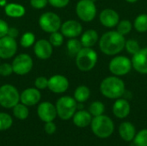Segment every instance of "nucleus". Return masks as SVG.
I'll return each mask as SVG.
<instances>
[{
	"mask_svg": "<svg viewBox=\"0 0 147 146\" xmlns=\"http://www.w3.org/2000/svg\"><path fill=\"white\" fill-rule=\"evenodd\" d=\"M13 73V67L11 64L3 63L0 64V76L9 77Z\"/></svg>",
	"mask_w": 147,
	"mask_h": 146,
	"instance_id": "35",
	"label": "nucleus"
},
{
	"mask_svg": "<svg viewBox=\"0 0 147 146\" xmlns=\"http://www.w3.org/2000/svg\"><path fill=\"white\" fill-rule=\"evenodd\" d=\"M72 118L75 126L81 128L88 126L92 121V115L89 111L85 110H79L76 112Z\"/></svg>",
	"mask_w": 147,
	"mask_h": 146,
	"instance_id": "21",
	"label": "nucleus"
},
{
	"mask_svg": "<svg viewBox=\"0 0 147 146\" xmlns=\"http://www.w3.org/2000/svg\"><path fill=\"white\" fill-rule=\"evenodd\" d=\"M83 45L79 40L77 38H71L66 43V48L67 52L71 57H76V55L78 53V52L83 48Z\"/></svg>",
	"mask_w": 147,
	"mask_h": 146,
	"instance_id": "25",
	"label": "nucleus"
},
{
	"mask_svg": "<svg viewBox=\"0 0 147 146\" xmlns=\"http://www.w3.org/2000/svg\"><path fill=\"white\" fill-rule=\"evenodd\" d=\"M62 22L60 17L54 12L47 11L43 13L39 18V26L46 33L52 34L59 31Z\"/></svg>",
	"mask_w": 147,
	"mask_h": 146,
	"instance_id": "7",
	"label": "nucleus"
},
{
	"mask_svg": "<svg viewBox=\"0 0 147 146\" xmlns=\"http://www.w3.org/2000/svg\"><path fill=\"white\" fill-rule=\"evenodd\" d=\"M52 92L55 94L65 93L69 88V81L63 75H53L48 78V87Z\"/></svg>",
	"mask_w": 147,
	"mask_h": 146,
	"instance_id": "12",
	"label": "nucleus"
},
{
	"mask_svg": "<svg viewBox=\"0 0 147 146\" xmlns=\"http://www.w3.org/2000/svg\"><path fill=\"white\" fill-rule=\"evenodd\" d=\"M48 3V0H30V5L35 9H42Z\"/></svg>",
	"mask_w": 147,
	"mask_h": 146,
	"instance_id": "37",
	"label": "nucleus"
},
{
	"mask_svg": "<svg viewBox=\"0 0 147 146\" xmlns=\"http://www.w3.org/2000/svg\"><path fill=\"white\" fill-rule=\"evenodd\" d=\"M99 40V35L95 29H88L81 35V43L84 47H92Z\"/></svg>",
	"mask_w": 147,
	"mask_h": 146,
	"instance_id": "22",
	"label": "nucleus"
},
{
	"mask_svg": "<svg viewBox=\"0 0 147 146\" xmlns=\"http://www.w3.org/2000/svg\"><path fill=\"white\" fill-rule=\"evenodd\" d=\"M125 49L127 51L128 53H130L132 55H134L135 53H137L140 50V46L139 42L136 40L130 39V40H126Z\"/></svg>",
	"mask_w": 147,
	"mask_h": 146,
	"instance_id": "33",
	"label": "nucleus"
},
{
	"mask_svg": "<svg viewBox=\"0 0 147 146\" xmlns=\"http://www.w3.org/2000/svg\"><path fill=\"white\" fill-rule=\"evenodd\" d=\"M133 68L140 74H147V47L140 48V50L133 55Z\"/></svg>",
	"mask_w": 147,
	"mask_h": 146,
	"instance_id": "16",
	"label": "nucleus"
},
{
	"mask_svg": "<svg viewBox=\"0 0 147 146\" xmlns=\"http://www.w3.org/2000/svg\"><path fill=\"white\" fill-rule=\"evenodd\" d=\"M60 30L65 37L71 39L81 35L83 32V27L82 24L76 20H67L62 23Z\"/></svg>",
	"mask_w": 147,
	"mask_h": 146,
	"instance_id": "13",
	"label": "nucleus"
},
{
	"mask_svg": "<svg viewBox=\"0 0 147 146\" xmlns=\"http://www.w3.org/2000/svg\"><path fill=\"white\" fill-rule=\"evenodd\" d=\"M7 35L16 39V38L18 37V35H19V31H18V29H17L16 28H9Z\"/></svg>",
	"mask_w": 147,
	"mask_h": 146,
	"instance_id": "41",
	"label": "nucleus"
},
{
	"mask_svg": "<svg viewBox=\"0 0 147 146\" xmlns=\"http://www.w3.org/2000/svg\"><path fill=\"white\" fill-rule=\"evenodd\" d=\"M41 98L40 89L36 88H28L24 89L20 95V101L26 106H34L37 104Z\"/></svg>",
	"mask_w": 147,
	"mask_h": 146,
	"instance_id": "18",
	"label": "nucleus"
},
{
	"mask_svg": "<svg viewBox=\"0 0 147 146\" xmlns=\"http://www.w3.org/2000/svg\"><path fill=\"white\" fill-rule=\"evenodd\" d=\"M90 96V89L85 85L78 86L74 91V99L78 103L86 102Z\"/></svg>",
	"mask_w": 147,
	"mask_h": 146,
	"instance_id": "24",
	"label": "nucleus"
},
{
	"mask_svg": "<svg viewBox=\"0 0 147 146\" xmlns=\"http://www.w3.org/2000/svg\"><path fill=\"white\" fill-rule=\"evenodd\" d=\"M134 27L135 30L140 33L147 32V14L139 15L134 20Z\"/></svg>",
	"mask_w": 147,
	"mask_h": 146,
	"instance_id": "26",
	"label": "nucleus"
},
{
	"mask_svg": "<svg viewBox=\"0 0 147 146\" xmlns=\"http://www.w3.org/2000/svg\"><path fill=\"white\" fill-rule=\"evenodd\" d=\"M4 13L7 16L11 18H20L22 17L26 13V9L23 5L16 3H7L4 7Z\"/></svg>",
	"mask_w": 147,
	"mask_h": 146,
	"instance_id": "20",
	"label": "nucleus"
},
{
	"mask_svg": "<svg viewBox=\"0 0 147 146\" xmlns=\"http://www.w3.org/2000/svg\"><path fill=\"white\" fill-rule=\"evenodd\" d=\"M56 110L58 116L64 120H67L73 117L76 110L78 108L77 101L68 96L60 97L56 102Z\"/></svg>",
	"mask_w": 147,
	"mask_h": 146,
	"instance_id": "5",
	"label": "nucleus"
},
{
	"mask_svg": "<svg viewBox=\"0 0 147 146\" xmlns=\"http://www.w3.org/2000/svg\"><path fill=\"white\" fill-rule=\"evenodd\" d=\"M76 65L79 71L87 72L91 71L96 65L98 55L91 47H83L76 55Z\"/></svg>",
	"mask_w": 147,
	"mask_h": 146,
	"instance_id": "3",
	"label": "nucleus"
},
{
	"mask_svg": "<svg viewBox=\"0 0 147 146\" xmlns=\"http://www.w3.org/2000/svg\"><path fill=\"white\" fill-rule=\"evenodd\" d=\"M28 106L22 104V103H18L13 108V114L16 118L18 120H25L28 116Z\"/></svg>",
	"mask_w": 147,
	"mask_h": 146,
	"instance_id": "27",
	"label": "nucleus"
},
{
	"mask_svg": "<svg viewBox=\"0 0 147 146\" xmlns=\"http://www.w3.org/2000/svg\"><path fill=\"white\" fill-rule=\"evenodd\" d=\"M96 6L92 0H79L76 5V13L78 17L85 22H90L96 15Z\"/></svg>",
	"mask_w": 147,
	"mask_h": 146,
	"instance_id": "9",
	"label": "nucleus"
},
{
	"mask_svg": "<svg viewBox=\"0 0 147 146\" xmlns=\"http://www.w3.org/2000/svg\"><path fill=\"white\" fill-rule=\"evenodd\" d=\"M134 145L136 146H147V129L141 130L135 135Z\"/></svg>",
	"mask_w": 147,
	"mask_h": 146,
	"instance_id": "34",
	"label": "nucleus"
},
{
	"mask_svg": "<svg viewBox=\"0 0 147 146\" xmlns=\"http://www.w3.org/2000/svg\"><path fill=\"white\" fill-rule=\"evenodd\" d=\"M99 20L102 26L106 28H114L120 22V15L113 9H104L99 15Z\"/></svg>",
	"mask_w": 147,
	"mask_h": 146,
	"instance_id": "17",
	"label": "nucleus"
},
{
	"mask_svg": "<svg viewBox=\"0 0 147 146\" xmlns=\"http://www.w3.org/2000/svg\"><path fill=\"white\" fill-rule=\"evenodd\" d=\"M35 43V36L32 32L24 33L20 39V45L24 48H28Z\"/></svg>",
	"mask_w": 147,
	"mask_h": 146,
	"instance_id": "28",
	"label": "nucleus"
},
{
	"mask_svg": "<svg viewBox=\"0 0 147 146\" xmlns=\"http://www.w3.org/2000/svg\"><path fill=\"white\" fill-rule=\"evenodd\" d=\"M104 111H105V106L102 102L99 101H96L92 102L89 108V112L94 117L103 114Z\"/></svg>",
	"mask_w": 147,
	"mask_h": 146,
	"instance_id": "29",
	"label": "nucleus"
},
{
	"mask_svg": "<svg viewBox=\"0 0 147 146\" xmlns=\"http://www.w3.org/2000/svg\"><path fill=\"white\" fill-rule=\"evenodd\" d=\"M90 125L93 133L100 139H107L110 137L115 129L113 120L109 116L103 114L94 117Z\"/></svg>",
	"mask_w": 147,
	"mask_h": 146,
	"instance_id": "4",
	"label": "nucleus"
},
{
	"mask_svg": "<svg viewBox=\"0 0 147 146\" xmlns=\"http://www.w3.org/2000/svg\"><path fill=\"white\" fill-rule=\"evenodd\" d=\"M20 94L17 89L11 84H3L0 87V105L5 108H13L19 103Z\"/></svg>",
	"mask_w": 147,
	"mask_h": 146,
	"instance_id": "6",
	"label": "nucleus"
},
{
	"mask_svg": "<svg viewBox=\"0 0 147 146\" xmlns=\"http://www.w3.org/2000/svg\"><path fill=\"white\" fill-rule=\"evenodd\" d=\"M130 104L126 99L118 98L113 105V113L119 119H124L130 113Z\"/></svg>",
	"mask_w": 147,
	"mask_h": 146,
	"instance_id": "19",
	"label": "nucleus"
},
{
	"mask_svg": "<svg viewBox=\"0 0 147 146\" xmlns=\"http://www.w3.org/2000/svg\"><path fill=\"white\" fill-rule=\"evenodd\" d=\"M117 28L116 31H118L120 34H121L122 35H127V34H129L131 32V30L133 29V23L129 21V20H121L118 22L117 24Z\"/></svg>",
	"mask_w": 147,
	"mask_h": 146,
	"instance_id": "30",
	"label": "nucleus"
},
{
	"mask_svg": "<svg viewBox=\"0 0 147 146\" xmlns=\"http://www.w3.org/2000/svg\"><path fill=\"white\" fill-rule=\"evenodd\" d=\"M133 68L132 60L125 56L114 57L109 65V71L116 77L125 76L131 71Z\"/></svg>",
	"mask_w": 147,
	"mask_h": 146,
	"instance_id": "8",
	"label": "nucleus"
},
{
	"mask_svg": "<svg viewBox=\"0 0 147 146\" xmlns=\"http://www.w3.org/2000/svg\"><path fill=\"white\" fill-rule=\"evenodd\" d=\"M64 37L65 36L62 34L61 32L56 31V32H53V33L50 34L48 40L53 45V46L58 47V46H60L64 43Z\"/></svg>",
	"mask_w": 147,
	"mask_h": 146,
	"instance_id": "32",
	"label": "nucleus"
},
{
	"mask_svg": "<svg viewBox=\"0 0 147 146\" xmlns=\"http://www.w3.org/2000/svg\"><path fill=\"white\" fill-rule=\"evenodd\" d=\"M13 124L12 118L6 113H0V131H5L10 128Z\"/></svg>",
	"mask_w": 147,
	"mask_h": 146,
	"instance_id": "31",
	"label": "nucleus"
},
{
	"mask_svg": "<svg viewBox=\"0 0 147 146\" xmlns=\"http://www.w3.org/2000/svg\"><path fill=\"white\" fill-rule=\"evenodd\" d=\"M34 86L38 89H45L48 87V79L46 77H38L34 81Z\"/></svg>",
	"mask_w": 147,
	"mask_h": 146,
	"instance_id": "36",
	"label": "nucleus"
},
{
	"mask_svg": "<svg viewBox=\"0 0 147 146\" xmlns=\"http://www.w3.org/2000/svg\"><path fill=\"white\" fill-rule=\"evenodd\" d=\"M17 52V42L15 38L4 36L0 38V59H9L16 55Z\"/></svg>",
	"mask_w": 147,
	"mask_h": 146,
	"instance_id": "11",
	"label": "nucleus"
},
{
	"mask_svg": "<svg viewBox=\"0 0 147 146\" xmlns=\"http://www.w3.org/2000/svg\"><path fill=\"white\" fill-rule=\"evenodd\" d=\"M125 36L116 30L108 31L99 39V47L101 52L109 56H114L120 53L125 48Z\"/></svg>",
	"mask_w": 147,
	"mask_h": 146,
	"instance_id": "1",
	"label": "nucleus"
},
{
	"mask_svg": "<svg viewBox=\"0 0 147 146\" xmlns=\"http://www.w3.org/2000/svg\"><path fill=\"white\" fill-rule=\"evenodd\" d=\"M100 90L102 96L109 99H118L124 95L126 86L123 80L119 77L111 76L102 81L100 84Z\"/></svg>",
	"mask_w": 147,
	"mask_h": 146,
	"instance_id": "2",
	"label": "nucleus"
},
{
	"mask_svg": "<svg viewBox=\"0 0 147 146\" xmlns=\"http://www.w3.org/2000/svg\"><path fill=\"white\" fill-rule=\"evenodd\" d=\"M125 1H127V3H136L138 0H125Z\"/></svg>",
	"mask_w": 147,
	"mask_h": 146,
	"instance_id": "43",
	"label": "nucleus"
},
{
	"mask_svg": "<svg viewBox=\"0 0 147 146\" xmlns=\"http://www.w3.org/2000/svg\"><path fill=\"white\" fill-rule=\"evenodd\" d=\"M37 114H38L39 118L45 123L53 121L58 115L56 107L49 102H41L38 106Z\"/></svg>",
	"mask_w": 147,
	"mask_h": 146,
	"instance_id": "15",
	"label": "nucleus"
},
{
	"mask_svg": "<svg viewBox=\"0 0 147 146\" xmlns=\"http://www.w3.org/2000/svg\"><path fill=\"white\" fill-rule=\"evenodd\" d=\"M13 72L18 76L27 75L31 71L34 66L33 59L27 53H20L16 55L12 62Z\"/></svg>",
	"mask_w": 147,
	"mask_h": 146,
	"instance_id": "10",
	"label": "nucleus"
},
{
	"mask_svg": "<svg viewBox=\"0 0 147 146\" xmlns=\"http://www.w3.org/2000/svg\"><path fill=\"white\" fill-rule=\"evenodd\" d=\"M119 133L123 140L130 142L134 139V137L136 135L135 127L130 122H123L119 127Z\"/></svg>",
	"mask_w": 147,
	"mask_h": 146,
	"instance_id": "23",
	"label": "nucleus"
},
{
	"mask_svg": "<svg viewBox=\"0 0 147 146\" xmlns=\"http://www.w3.org/2000/svg\"><path fill=\"white\" fill-rule=\"evenodd\" d=\"M44 129H45L46 133H47L49 135H52V134H53L56 132V125L53 121L46 122Z\"/></svg>",
	"mask_w": 147,
	"mask_h": 146,
	"instance_id": "40",
	"label": "nucleus"
},
{
	"mask_svg": "<svg viewBox=\"0 0 147 146\" xmlns=\"http://www.w3.org/2000/svg\"><path fill=\"white\" fill-rule=\"evenodd\" d=\"M7 4V0H0V7H4Z\"/></svg>",
	"mask_w": 147,
	"mask_h": 146,
	"instance_id": "42",
	"label": "nucleus"
},
{
	"mask_svg": "<svg viewBox=\"0 0 147 146\" xmlns=\"http://www.w3.org/2000/svg\"><path fill=\"white\" fill-rule=\"evenodd\" d=\"M53 45L49 40L40 39L35 41L34 45V52L35 56L42 60L48 59L53 54Z\"/></svg>",
	"mask_w": 147,
	"mask_h": 146,
	"instance_id": "14",
	"label": "nucleus"
},
{
	"mask_svg": "<svg viewBox=\"0 0 147 146\" xmlns=\"http://www.w3.org/2000/svg\"><path fill=\"white\" fill-rule=\"evenodd\" d=\"M9 28V27L8 23L4 20L0 19V38L4 37V36L7 35Z\"/></svg>",
	"mask_w": 147,
	"mask_h": 146,
	"instance_id": "39",
	"label": "nucleus"
},
{
	"mask_svg": "<svg viewBox=\"0 0 147 146\" xmlns=\"http://www.w3.org/2000/svg\"><path fill=\"white\" fill-rule=\"evenodd\" d=\"M70 3V0H48V3L52 5L54 8H65V6L68 5Z\"/></svg>",
	"mask_w": 147,
	"mask_h": 146,
	"instance_id": "38",
	"label": "nucleus"
}]
</instances>
